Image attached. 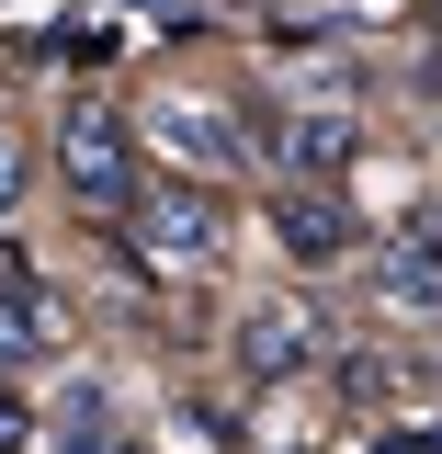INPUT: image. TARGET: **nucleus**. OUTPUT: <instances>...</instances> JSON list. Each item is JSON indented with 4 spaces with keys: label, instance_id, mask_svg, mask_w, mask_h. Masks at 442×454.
I'll list each match as a JSON object with an SVG mask.
<instances>
[{
    "label": "nucleus",
    "instance_id": "1",
    "mask_svg": "<svg viewBox=\"0 0 442 454\" xmlns=\"http://www.w3.org/2000/svg\"><path fill=\"white\" fill-rule=\"evenodd\" d=\"M57 170H68V193L91 205V216H136V137L113 125V114H68L57 125Z\"/></svg>",
    "mask_w": 442,
    "mask_h": 454
},
{
    "label": "nucleus",
    "instance_id": "2",
    "mask_svg": "<svg viewBox=\"0 0 442 454\" xmlns=\"http://www.w3.org/2000/svg\"><path fill=\"white\" fill-rule=\"evenodd\" d=\"M205 250H216V205H205L193 182L136 193V262H148V273H205Z\"/></svg>",
    "mask_w": 442,
    "mask_h": 454
},
{
    "label": "nucleus",
    "instance_id": "3",
    "mask_svg": "<svg viewBox=\"0 0 442 454\" xmlns=\"http://www.w3.org/2000/svg\"><path fill=\"white\" fill-rule=\"evenodd\" d=\"M273 239L295 262H340V250H352V216L330 205V182H283L273 193Z\"/></svg>",
    "mask_w": 442,
    "mask_h": 454
},
{
    "label": "nucleus",
    "instance_id": "4",
    "mask_svg": "<svg viewBox=\"0 0 442 454\" xmlns=\"http://www.w3.org/2000/svg\"><path fill=\"white\" fill-rule=\"evenodd\" d=\"M306 352H318V318L306 307H250V330H238V364L250 375H295Z\"/></svg>",
    "mask_w": 442,
    "mask_h": 454
},
{
    "label": "nucleus",
    "instance_id": "5",
    "mask_svg": "<svg viewBox=\"0 0 442 454\" xmlns=\"http://www.w3.org/2000/svg\"><path fill=\"white\" fill-rule=\"evenodd\" d=\"M273 160L295 170V182H340V170H352V125H340V114H295L273 137Z\"/></svg>",
    "mask_w": 442,
    "mask_h": 454
},
{
    "label": "nucleus",
    "instance_id": "6",
    "mask_svg": "<svg viewBox=\"0 0 442 454\" xmlns=\"http://www.w3.org/2000/svg\"><path fill=\"white\" fill-rule=\"evenodd\" d=\"M170 148H182L193 170H227V160H238V137H227L216 103H170Z\"/></svg>",
    "mask_w": 442,
    "mask_h": 454
},
{
    "label": "nucleus",
    "instance_id": "7",
    "mask_svg": "<svg viewBox=\"0 0 442 454\" xmlns=\"http://www.w3.org/2000/svg\"><path fill=\"white\" fill-rule=\"evenodd\" d=\"M12 193H23V148L0 137V216H12Z\"/></svg>",
    "mask_w": 442,
    "mask_h": 454
}]
</instances>
